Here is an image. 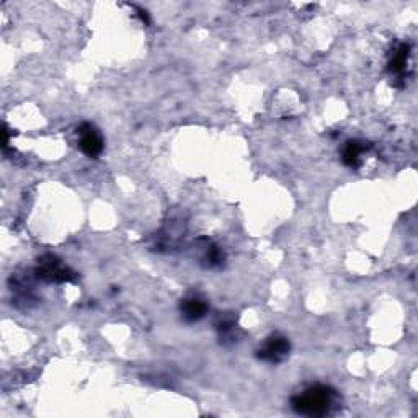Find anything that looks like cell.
Here are the masks:
<instances>
[{"label":"cell","instance_id":"cell-1","mask_svg":"<svg viewBox=\"0 0 418 418\" xmlns=\"http://www.w3.org/2000/svg\"><path fill=\"white\" fill-rule=\"evenodd\" d=\"M339 406V394L330 386L312 384L291 399L292 410L304 417H326Z\"/></svg>","mask_w":418,"mask_h":418},{"label":"cell","instance_id":"cell-2","mask_svg":"<svg viewBox=\"0 0 418 418\" xmlns=\"http://www.w3.org/2000/svg\"><path fill=\"white\" fill-rule=\"evenodd\" d=\"M289 351H291V344H289L286 337L275 333L270 339H266L263 346L257 351V357H259L261 361L277 364L288 358Z\"/></svg>","mask_w":418,"mask_h":418},{"label":"cell","instance_id":"cell-3","mask_svg":"<svg viewBox=\"0 0 418 418\" xmlns=\"http://www.w3.org/2000/svg\"><path fill=\"white\" fill-rule=\"evenodd\" d=\"M79 148L87 157H99L103 152V137L100 131L90 123H83L77 130Z\"/></svg>","mask_w":418,"mask_h":418},{"label":"cell","instance_id":"cell-4","mask_svg":"<svg viewBox=\"0 0 418 418\" xmlns=\"http://www.w3.org/2000/svg\"><path fill=\"white\" fill-rule=\"evenodd\" d=\"M180 310L186 322H198L208 314V302L201 296L191 295L181 301Z\"/></svg>","mask_w":418,"mask_h":418},{"label":"cell","instance_id":"cell-5","mask_svg":"<svg viewBox=\"0 0 418 418\" xmlns=\"http://www.w3.org/2000/svg\"><path fill=\"white\" fill-rule=\"evenodd\" d=\"M38 277L48 279V281H66V279H69L72 275H69L68 268H64L56 259L50 257V260H43L41 265H39Z\"/></svg>","mask_w":418,"mask_h":418},{"label":"cell","instance_id":"cell-6","mask_svg":"<svg viewBox=\"0 0 418 418\" xmlns=\"http://www.w3.org/2000/svg\"><path fill=\"white\" fill-rule=\"evenodd\" d=\"M366 152V146L364 142L359 141H348L341 150V160L345 166L351 168H357L361 163V155Z\"/></svg>","mask_w":418,"mask_h":418},{"label":"cell","instance_id":"cell-7","mask_svg":"<svg viewBox=\"0 0 418 418\" xmlns=\"http://www.w3.org/2000/svg\"><path fill=\"white\" fill-rule=\"evenodd\" d=\"M410 50H408L407 44H400L399 50L394 52L392 54V59H390L389 62V70L390 74H395V75H404V72H406V68H407V59H408V52Z\"/></svg>","mask_w":418,"mask_h":418}]
</instances>
